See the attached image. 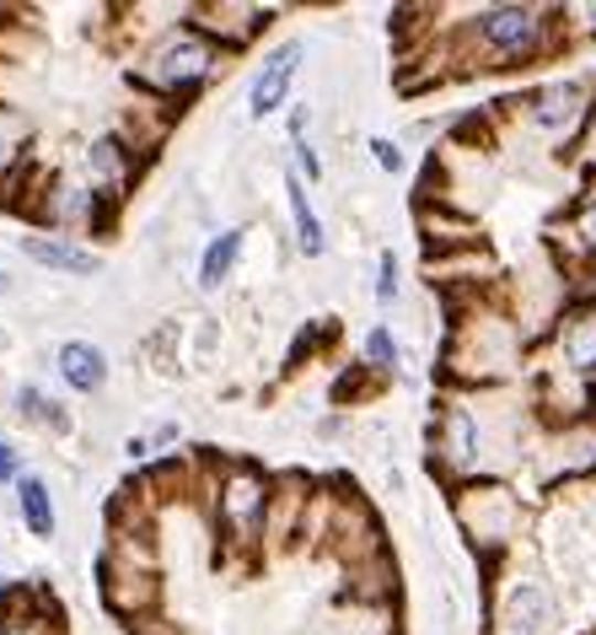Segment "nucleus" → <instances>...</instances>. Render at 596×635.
Listing matches in <instances>:
<instances>
[{
	"label": "nucleus",
	"mask_w": 596,
	"mask_h": 635,
	"mask_svg": "<svg viewBox=\"0 0 596 635\" xmlns=\"http://www.w3.org/2000/svg\"><path fill=\"white\" fill-rule=\"evenodd\" d=\"M586 243H592V248H596V211L586 215Z\"/></svg>",
	"instance_id": "a211bd4d"
},
{
	"label": "nucleus",
	"mask_w": 596,
	"mask_h": 635,
	"mask_svg": "<svg viewBox=\"0 0 596 635\" xmlns=\"http://www.w3.org/2000/svg\"><path fill=\"white\" fill-rule=\"evenodd\" d=\"M371 151H376V162H382V168H387V172H397V168H403V151H397L393 140H371Z\"/></svg>",
	"instance_id": "dca6fc26"
},
{
	"label": "nucleus",
	"mask_w": 596,
	"mask_h": 635,
	"mask_svg": "<svg viewBox=\"0 0 596 635\" xmlns=\"http://www.w3.org/2000/svg\"><path fill=\"white\" fill-rule=\"evenodd\" d=\"M570 361L575 367H596V318H586L581 329H570Z\"/></svg>",
	"instance_id": "9b49d317"
},
{
	"label": "nucleus",
	"mask_w": 596,
	"mask_h": 635,
	"mask_svg": "<svg viewBox=\"0 0 596 635\" xmlns=\"http://www.w3.org/2000/svg\"><path fill=\"white\" fill-rule=\"evenodd\" d=\"M22 517L39 539H54V501H49V485L43 479H22Z\"/></svg>",
	"instance_id": "1a4fd4ad"
},
{
	"label": "nucleus",
	"mask_w": 596,
	"mask_h": 635,
	"mask_svg": "<svg viewBox=\"0 0 596 635\" xmlns=\"http://www.w3.org/2000/svg\"><path fill=\"white\" fill-rule=\"evenodd\" d=\"M11 474H17V453L0 442V479H11Z\"/></svg>",
	"instance_id": "f3484780"
},
{
	"label": "nucleus",
	"mask_w": 596,
	"mask_h": 635,
	"mask_svg": "<svg viewBox=\"0 0 596 635\" xmlns=\"http://www.w3.org/2000/svg\"><path fill=\"white\" fill-rule=\"evenodd\" d=\"M204 65H210L204 43L183 39V43H172V49L157 60V82H194V76H204Z\"/></svg>",
	"instance_id": "20e7f679"
},
{
	"label": "nucleus",
	"mask_w": 596,
	"mask_h": 635,
	"mask_svg": "<svg viewBox=\"0 0 596 635\" xmlns=\"http://www.w3.org/2000/svg\"><path fill=\"white\" fill-rule=\"evenodd\" d=\"M22 248H28V258H39V264H49V269H76V275H92V269H97V258L81 254V248H65V243H43V237H28Z\"/></svg>",
	"instance_id": "6e6552de"
},
{
	"label": "nucleus",
	"mask_w": 596,
	"mask_h": 635,
	"mask_svg": "<svg viewBox=\"0 0 596 635\" xmlns=\"http://www.w3.org/2000/svg\"><path fill=\"white\" fill-rule=\"evenodd\" d=\"M505 620H511V631L517 635L543 631V620H549V597L538 593V588H517L511 603H505Z\"/></svg>",
	"instance_id": "0eeeda50"
},
{
	"label": "nucleus",
	"mask_w": 596,
	"mask_h": 635,
	"mask_svg": "<svg viewBox=\"0 0 596 635\" xmlns=\"http://www.w3.org/2000/svg\"><path fill=\"white\" fill-rule=\"evenodd\" d=\"M237 248H242V232H221V237L204 248V258H199V286H204V292H215V286L226 281V269H232Z\"/></svg>",
	"instance_id": "423d86ee"
},
{
	"label": "nucleus",
	"mask_w": 596,
	"mask_h": 635,
	"mask_svg": "<svg viewBox=\"0 0 596 635\" xmlns=\"http://www.w3.org/2000/svg\"><path fill=\"white\" fill-rule=\"evenodd\" d=\"M60 378L71 382V388H81V393H92V388H103V378H108V361H103L97 345L71 339V345H60Z\"/></svg>",
	"instance_id": "7ed1b4c3"
},
{
	"label": "nucleus",
	"mask_w": 596,
	"mask_h": 635,
	"mask_svg": "<svg viewBox=\"0 0 596 635\" xmlns=\"http://www.w3.org/2000/svg\"><path fill=\"white\" fill-rule=\"evenodd\" d=\"M296 65H301V43H285L275 60L258 71V82L247 92V103H253V119H264V114H275L279 103H285V86L296 76Z\"/></svg>",
	"instance_id": "f03ea898"
},
{
	"label": "nucleus",
	"mask_w": 596,
	"mask_h": 635,
	"mask_svg": "<svg viewBox=\"0 0 596 635\" xmlns=\"http://www.w3.org/2000/svg\"><path fill=\"white\" fill-rule=\"evenodd\" d=\"M285 200H290V215H296V243H301V254H322V221L312 215L307 189H301L296 178H285Z\"/></svg>",
	"instance_id": "39448f33"
},
{
	"label": "nucleus",
	"mask_w": 596,
	"mask_h": 635,
	"mask_svg": "<svg viewBox=\"0 0 596 635\" xmlns=\"http://www.w3.org/2000/svg\"><path fill=\"white\" fill-rule=\"evenodd\" d=\"M92 168L103 172V178H124V146L119 140H97V146H92Z\"/></svg>",
	"instance_id": "f8f14e48"
},
{
	"label": "nucleus",
	"mask_w": 596,
	"mask_h": 635,
	"mask_svg": "<svg viewBox=\"0 0 596 635\" xmlns=\"http://www.w3.org/2000/svg\"><path fill=\"white\" fill-rule=\"evenodd\" d=\"M258 507H264V490H258L253 479H237V485H232V496H226V511H232V522H237V528H247V522L258 517Z\"/></svg>",
	"instance_id": "9d476101"
},
{
	"label": "nucleus",
	"mask_w": 596,
	"mask_h": 635,
	"mask_svg": "<svg viewBox=\"0 0 596 635\" xmlns=\"http://www.w3.org/2000/svg\"><path fill=\"white\" fill-rule=\"evenodd\" d=\"M446 442H451V453H457V458H468V447H473V421H468L462 410H451V415H446Z\"/></svg>",
	"instance_id": "ddd939ff"
},
{
	"label": "nucleus",
	"mask_w": 596,
	"mask_h": 635,
	"mask_svg": "<svg viewBox=\"0 0 596 635\" xmlns=\"http://www.w3.org/2000/svg\"><path fill=\"white\" fill-rule=\"evenodd\" d=\"M376 297H382V301L397 297V258L393 254H382V281H376Z\"/></svg>",
	"instance_id": "2eb2a0df"
},
{
	"label": "nucleus",
	"mask_w": 596,
	"mask_h": 635,
	"mask_svg": "<svg viewBox=\"0 0 596 635\" xmlns=\"http://www.w3.org/2000/svg\"><path fill=\"white\" fill-rule=\"evenodd\" d=\"M592 28H596V11H592Z\"/></svg>",
	"instance_id": "6ab92c4d"
},
{
	"label": "nucleus",
	"mask_w": 596,
	"mask_h": 635,
	"mask_svg": "<svg viewBox=\"0 0 596 635\" xmlns=\"http://www.w3.org/2000/svg\"><path fill=\"white\" fill-rule=\"evenodd\" d=\"M365 356H371V367H397V345H393V335L387 329H371V339H365Z\"/></svg>",
	"instance_id": "4468645a"
},
{
	"label": "nucleus",
	"mask_w": 596,
	"mask_h": 635,
	"mask_svg": "<svg viewBox=\"0 0 596 635\" xmlns=\"http://www.w3.org/2000/svg\"><path fill=\"white\" fill-rule=\"evenodd\" d=\"M478 39L489 49H500V54H526L532 43L543 39V11H532V6H494V11L478 17Z\"/></svg>",
	"instance_id": "f257e3e1"
}]
</instances>
